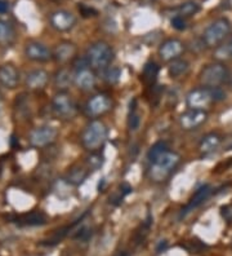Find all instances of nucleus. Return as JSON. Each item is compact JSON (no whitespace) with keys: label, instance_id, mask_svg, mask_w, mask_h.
<instances>
[{"label":"nucleus","instance_id":"a878e982","mask_svg":"<svg viewBox=\"0 0 232 256\" xmlns=\"http://www.w3.org/2000/svg\"><path fill=\"white\" fill-rule=\"evenodd\" d=\"M200 10V6L196 2H186L178 6V14L182 16L183 18H189V17L195 16L196 13Z\"/></svg>","mask_w":232,"mask_h":256},{"label":"nucleus","instance_id":"c85d7f7f","mask_svg":"<svg viewBox=\"0 0 232 256\" xmlns=\"http://www.w3.org/2000/svg\"><path fill=\"white\" fill-rule=\"evenodd\" d=\"M120 76L121 70L119 68H116V66H110L108 69L105 70V76H103V79L107 82L108 84H115V83H118Z\"/></svg>","mask_w":232,"mask_h":256},{"label":"nucleus","instance_id":"473e14b6","mask_svg":"<svg viewBox=\"0 0 232 256\" xmlns=\"http://www.w3.org/2000/svg\"><path fill=\"white\" fill-rule=\"evenodd\" d=\"M90 236H92V230H90L89 228H81L80 230H77V233L74 236V238L87 240Z\"/></svg>","mask_w":232,"mask_h":256},{"label":"nucleus","instance_id":"f8f14e48","mask_svg":"<svg viewBox=\"0 0 232 256\" xmlns=\"http://www.w3.org/2000/svg\"><path fill=\"white\" fill-rule=\"evenodd\" d=\"M185 50V44L180 39H167L159 47V56L165 62H172L174 60L181 58Z\"/></svg>","mask_w":232,"mask_h":256},{"label":"nucleus","instance_id":"0eeeda50","mask_svg":"<svg viewBox=\"0 0 232 256\" xmlns=\"http://www.w3.org/2000/svg\"><path fill=\"white\" fill-rule=\"evenodd\" d=\"M216 102L213 94V88L199 87L187 94L186 96V104L189 109L205 110L211 106L212 104Z\"/></svg>","mask_w":232,"mask_h":256},{"label":"nucleus","instance_id":"cd10ccee","mask_svg":"<svg viewBox=\"0 0 232 256\" xmlns=\"http://www.w3.org/2000/svg\"><path fill=\"white\" fill-rule=\"evenodd\" d=\"M74 225L75 224L70 225V226H65V228H62V229H59V230H57L56 233H54V234H53L49 240H45L43 244H45V246H53V244H57L59 240H62L63 238L66 237V236H67V233L71 230V228L74 226Z\"/></svg>","mask_w":232,"mask_h":256},{"label":"nucleus","instance_id":"7c9ffc66","mask_svg":"<svg viewBox=\"0 0 232 256\" xmlns=\"http://www.w3.org/2000/svg\"><path fill=\"white\" fill-rule=\"evenodd\" d=\"M77 10H79V12H80L81 16L85 17V18H88V17H94L98 14V12H97L94 8H92V6H88L87 4H84V3H79V6H77Z\"/></svg>","mask_w":232,"mask_h":256},{"label":"nucleus","instance_id":"2f4dec72","mask_svg":"<svg viewBox=\"0 0 232 256\" xmlns=\"http://www.w3.org/2000/svg\"><path fill=\"white\" fill-rule=\"evenodd\" d=\"M170 24H172V26H173L176 30H178V32H183V30H186V28H187V25H186V18H183L180 14L174 16L173 18H172V21H170Z\"/></svg>","mask_w":232,"mask_h":256},{"label":"nucleus","instance_id":"58836bf2","mask_svg":"<svg viewBox=\"0 0 232 256\" xmlns=\"http://www.w3.org/2000/svg\"><path fill=\"white\" fill-rule=\"evenodd\" d=\"M227 50H229V54H230V56H232V39H231V40H230L229 46H227Z\"/></svg>","mask_w":232,"mask_h":256},{"label":"nucleus","instance_id":"ddd939ff","mask_svg":"<svg viewBox=\"0 0 232 256\" xmlns=\"http://www.w3.org/2000/svg\"><path fill=\"white\" fill-rule=\"evenodd\" d=\"M25 56L34 62H48V61L53 60V50H50L43 43L30 42V43L26 44Z\"/></svg>","mask_w":232,"mask_h":256},{"label":"nucleus","instance_id":"20e7f679","mask_svg":"<svg viewBox=\"0 0 232 256\" xmlns=\"http://www.w3.org/2000/svg\"><path fill=\"white\" fill-rule=\"evenodd\" d=\"M231 22L226 17H221L213 21L205 28L201 40L207 48H218L231 32Z\"/></svg>","mask_w":232,"mask_h":256},{"label":"nucleus","instance_id":"a211bd4d","mask_svg":"<svg viewBox=\"0 0 232 256\" xmlns=\"http://www.w3.org/2000/svg\"><path fill=\"white\" fill-rule=\"evenodd\" d=\"M212 194V186L211 185H204V186L199 188L198 190L195 192V194L192 196L191 200H190L189 204L182 210V212H181V218L182 216H186L189 212H191L192 210L198 208L199 206H201L208 198L211 197Z\"/></svg>","mask_w":232,"mask_h":256},{"label":"nucleus","instance_id":"6ab92c4d","mask_svg":"<svg viewBox=\"0 0 232 256\" xmlns=\"http://www.w3.org/2000/svg\"><path fill=\"white\" fill-rule=\"evenodd\" d=\"M221 145H222V136L217 132H211V134H205L203 140L200 141L199 152H200L201 156H209V154L220 149Z\"/></svg>","mask_w":232,"mask_h":256},{"label":"nucleus","instance_id":"39448f33","mask_svg":"<svg viewBox=\"0 0 232 256\" xmlns=\"http://www.w3.org/2000/svg\"><path fill=\"white\" fill-rule=\"evenodd\" d=\"M230 79V72L227 66L222 62L209 64L200 72L199 80L203 87L217 88L226 84Z\"/></svg>","mask_w":232,"mask_h":256},{"label":"nucleus","instance_id":"6e6552de","mask_svg":"<svg viewBox=\"0 0 232 256\" xmlns=\"http://www.w3.org/2000/svg\"><path fill=\"white\" fill-rule=\"evenodd\" d=\"M58 138V130L53 126H41L32 130L28 136L31 146L34 148H45L52 145Z\"/></svg>","mask_w":232,"mask_h":256},{"label":"nucleus","instance_id":"f3484780","mask_svg":"<svg viewBox=\"0 0 232 256\" xmlns=\"http://www.w3.org/2000/svg\"><path fill=\"white\" fill-rule=\"evenodd\" d=\"M49 74L43 69H35L26 75L25 86L31 91H41L49 83Z\"/></svg>","mask_w":232,"mask_h":256},{"label":"nucleus","instance_id":"1a4fd4ad","mask_svg":"<svg viewBox=\"0 0 232 256\" xmlns=\"http://www.w3.org/2000/svg\"><path fill=\"white\" fill-rule=\"evenodd\" d=\"M111 98L105 94H98L90 97L85 104V112L90 118H99L111 110Z\"/></svg>","mask_w":232,"mask_h":256},{"label":"nucleus","instance_id":"72a5a7b5","mask_svg":"<svg viewBox=\"0 0 232 256\" xmlns=\"http://www.w3.org/2000/svg\"><path fill=\"white\" fill-rule=\"evenodd\" d=\"M203 247H205V246L200 244L199 242H189V244H186L185 248H187L190 252L198 254V252H200L201 250H203Z\"/></svg>","mask_w":232,"mask_h":256},{"label":"nucleus","instance_id":"4be33fe9","mask_svg":"<svg viewBox=\"0 0 232 256\" xmlns=\"http://www.w3.org/2000/svg\"><path fill=\"white\" fill-rule=\"evenodd\" d=\"M88 175H89V171L87 168H84L83 166L76 164L72 166L71 168L68 170L65 176V180L68 184L77 186V185L83 184L84 180L88 178Z\"/></svg>","mask_w":232,"mask_h":256},{"label":"nucleus","instance_id":"e433bc0d","mask_svg":"<svg viewBox=\"0 0 232 256\" xmlns=\"http://www.w3.org/2000/svg\"><path fill=\"white\" fill-rule=\"evenodd\" d=\"M130 192H132V188H130L128 184H123L120 186V194L123 196V197L124 196H127V194H129Z\"/></svg>","mask_w":232,"mask_h":256},{"label":"nucleus","instance_id":"7ed1b4c3","mask_svg":"<svg viewBox=\"0 0 232 256\" xmlns=\"http://www.w3.org/2000/svg\"><path fill=\"white\" fill-rule=\"evenodd\" d=\"M181 156L176 152L167 150L164 154H161L158 160H154L150 167L149 176L152 182H161L167 180L168 176L173 172L177 166L180 164Z\"/></svg>","mask_w":232,"mask_h":256},{"label":"nucleus","instance_id":"f257e3e1","mask_svg":"<svg viewBox=\"0 0 232 256\" xmlns=\"http://www.w3.org/2000/svg\"><path fill=\"white\" fill-rule=\"evenodd\" d=\"M114 50L105 40H97L90 44L85 54L90 68L97 72H105L108 69L114 61Z\"/></svg>","mask_w":232,"mask_h":256},{"label":"nucleus","instance_id":"423d86ee","mask_svg":"<svg viewBox=\"0 0 232 256\" xmlns=\"http://www.w3.org/2000/svg\"><path fill=\"white\" fill-rule=\"evenodd\" d=\"M52 109L58 118L66 119V120L75 118L77 112L76 104L74 102L72 97L67 92H58L53 97Z\"/></svg>","mask_w":232,"mask_h":256},{"label":"nucleus","instance_id":"c9c22d12","mask_svg":"<svg viewBox=\"0 0 232 256\" xmlns=\"http://www.w3.org/2000/svg\"><path fill=\"white\" fill-rule=\"evenodd\" d=\"M230 214H232V210H230V207H222V216L227 222H232V219L230 218Z\"/></svg>","mask_w":232,"mask_h":256},{"label":"nucleus","instance_id":"2eb2a0df","mask_svg":"<svg viewBox=\"0 0 232 256\" xmlns=\"http://www.w3.org/2000/svg\"><path fill=\"white\" fill-rule=\"evenodd\" d=\"M77 48L71 42H61L53 50V60L58 64H67L76 58Z\"/></svg>","mask_w":232,"mask_h":256},{"label":"nucleus","instance_id":"b1692460","mask_svg":"<svg viewBox=\"0 0 232 256\" xmlns=\"http://www.w3.org/2000/svg\"><path fill=\"white\" fill-rule=\"evenodd\" d=\"M190 69V64L183 58H177L172 62H169V66H168V74L172 79L181 78L186 72H189Z\"/></svg>","mask_w":232,"mask_h":256},{"label":"nucleus","instance_id":"9b49d317","mask_svg":"<svg viewBox=\"0 0 232 256\" xmlns=\"http://www.w3.org/2000/svg\"><path fill=\"white\" fill-rule=\"evenodd\" d=\"M207 120L208 112L205 110L189 109L187 112L181 114L180 126L185 131H192V130H198L199 127H201Z\"/></svg>","mask_w":232,"mask_h":256},{"label":"nucleus","instance_id":"dca6fc26","mask_svg":"<svg viewBox=\"0 0 232 256\" xmlns=\"http://www.w3.org/2000/svg\"><path fill=\"white\" fill-rule=\"evenodd\" d=\"M0 84L6 90H14L19 84V72L13 64L0 66Z\"/></svg>","mask_w":232,"mask_h":256},{"label":"nucleus","instance_id":"f704fd0d","mask_svg":"<svg viewBox=\"0 0 232 256\" xmlns=\"http://www.w3.org/2000/svg\"><path fill=\"white\" fill-rule=\"evenodd\" d=\"M9 10V3L6 0H0V14H4Z\"/></svg>","mask_w":232,"mask_h":256},{"label":"nucleus","instance_id":"bb28decb","mask_svg":"<svg viewBox=\"0 0 232 256\" xmlns=\"http://www.w3.org/2000/svg\"><path fill=\"white\" fill-rule=\"evenodd\" d=\"M167 150H169L168 149L167 142H164V141H159V142H156V144H154L150 148L149 153H147V160L152 163L154 160H158L161 154H164Z\"/></svg>","mask_w":232,"mask_h":256},{"label":"nucleus","instance_id":"c756f323","mask_svg":"<svg viewBox=\"0 0 232 256\" xmlns=\"http://www.w3.org/2000/svg\"><path fill=\"white\" fill-rule=\"evenodd\" d=\"M88 167L90 170H98L101 166L103 164V156L99 154V152L96 153H90V156H88Z\"/></svg>","mask_w":232,"mask_h":256},{"label":"nucleus","instance_id":"a19ab883","mask_svg":"<svg viewBox=\"0 0 232 256\" xmlns=\"http://www.w3.org/2000/svg\"><path fill=\"white\" fill-rule=\"evenodd\" d=\"M227 83H229V84L231 86V88H232V76H231V75H230V79H229V82H227Z\"/></svg>","mask_w":232,"mask_h":256},{"label":"nucleus","instance_id":"5701e85b","mask_svg":"<svg viewBox=\"0 0 232 256\" xmlns=\"http://www.w3.org/2000/svg\"><path fill=\"white\" fill-rule=\"evenodd\" d=\"M159 66L158 64L154 62V61H150L145 65L142 70V74H141V80L145 83L147 87H152L155 84V82L158 79L159 75Z\"/></svg>","mask_w":232,"mask_h":256},{"label":"nucleus","instance_id":"f03ea898","mask_svg":"<svg viewBox=\"0 0 232 256\" xmlns=\"http://www.w3.org/2000/svg\"><path fill=\"white\" fill-rule=\"evenodd\" d=\"M107 134L108 131L105 123L94 119L83 131L81 144L85 150L90 153H96L101 150V148H103L106 140H107Z\"/></svg>","mask_w":232,"mask_h":256},{"label":"nucleus","instance_id":"ea45409f","mask_svg":"<svg viewBox=\"0 0 232 256\" xmlns=\"http://www.w3.org/2000/svg\"><path fill=\"white\" fill-rule=\"evenodd\" d=\"M115 256H128V254L125 251H120V252H118Z\"/></svg>","mask_w":232,"mask_h":256},{"label":"nucleus","instance_id":"393cba45","mask_svg":"<svg viewBox=\"0 0 232 256\" xmlns=\"http://www.w3.org/2000/svg\"><path fill=\"white\" fill-rule=\"evenodd\" d=\"M46 218L43 212L34 211V212L25 214V215L19 216L17 219V224L19 225H28V226H37V225L45 224Z\"/></svg>","mask_w":232,"mask_h":256},{"label":"nucleus","instance_id":"4468645a","mask_svg":"<svg viewBox=\"0 0 232 256\" xmlns=\"http://www.w3.org/2000/svg\"><path fill=\"white\" fill-rule=\"evenodd\" d=\"M97 83V76L94 70L88 66L84 69L75 70L74 72V84L81 91H89L94 88Z\"/></svg>","mask_w":232,"mask_h":256},{"label":"nucleus","instance_id":"412c9836","mask_svg":"<svg viewBox=\"0 0 232 256\" xmlns=\"http://www.w3.org/2000/svg\"><path fill=\"white\" fill-rule=\"evenodd\" d=\"M53 83H54V87L58 90V92H66V90L74 83V74L65 68L59 69L53 78Z\"/></svg>","mask_w":232,"mask_h":256},{"label":"nucleus","instance_id":"aec40b11","mask_svg":"<svg viewBox=\"0 0 232 256\" xmlns=\"http://www.w3.org/2000/svg\"><path fill=\"white\" fill-rule=\"evenodd\" d=\"M15 40L14 26L9 21L0 20V48L12 47Z\"/></svg>","mask_w":232,"mask_h":256},{"label":"nucleus","instance_id":"9d476101","mask_svg":"<svg viewBox=\"0 0 232 256\" xmlns=\"http://www.w3.org/2000/svg\"><path fill=\"white\" fill-rule=\"evenodd\" d=\"M49 24L56 32H70L76 25V17L71 12L65 10H58L50 13Z\"/></svg>","mask_w":232,"mask_h":256},{"label":"nucleus","instance_id":"4c0bfd02","mask_svg":"<svg viewBox=\"0 0 232 256\" xmlns=\"http://www.w3.org/2000/svg\"><path fill=\"white\" fill-rule=\"evenodd\" d=\"M167 246H168L167 240H161L160 244H159V246L156 247V251H158V252H161V251L167 248Z\"/></svg>","mask_w":232,"mask_h":256}]
</instances>
